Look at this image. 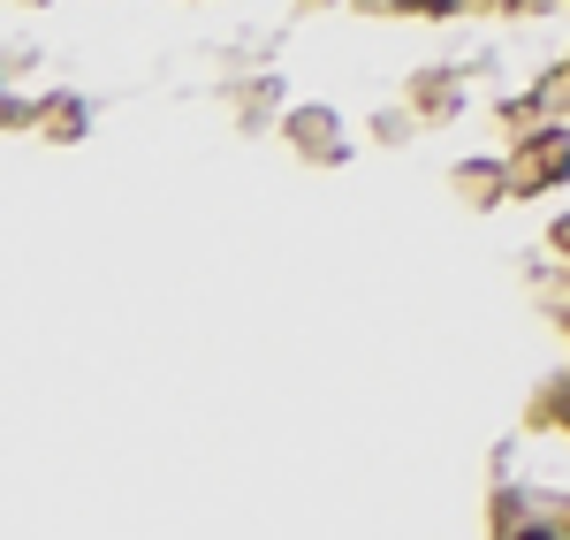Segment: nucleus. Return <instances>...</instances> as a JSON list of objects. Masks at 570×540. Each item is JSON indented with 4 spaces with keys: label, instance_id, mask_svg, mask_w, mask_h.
Listing matches in <instances>:
<instances>
[{
    "label": "nucleus",
    "instance_id": "f257e3e1",
    "mask_svg": "<svg viewBox=\"0 0 570 540\" xmlns=\"http://www.w3.org/2000/svg\"><path fill=\"white\" fill-rule=\"evenodd\" d=\"M532 153L525 160H510V183L518 190H556V183L570 176V130H540V137H525Z\"/></svg>",
    "mask_w": 570,
    "mask_h": 540
},
{
    "label": "nucleus",
    "instance_id": "f03ea898",
    "mask_svg": "<svg viewBox=\"0 0 570 540\" xmlns=\"http://www.w3.org/2000/svg\"><path fill=\"white\" fill-rule=\"evenodd\" d=\"M39 122H46L53 137H77V130H85V107H77V99H53V107H46Z\"/></svg>",
    "mask_w": 570,
    "mask_h": 540
},
{
    "label": "nucleus",
    "instance_id": "7ed1b4c3",
    "mask_svg": "<svg viewBox=\"0 0 570 540\" xmlns=\"http://www.w3.org/2000/svg\"><path fill=\"white\" fill-rule=\"evenodd\" d=\"M289 130L305 137V153H327V115H297V122H289Z\"/></svg>",
    "mask_w": 570,
    "mask_h": 540
},
{
    "label": "nucleus",
    "instance_id": "20e7f679",
    "mask_svg": "<svg viewBox=\"0 0 570 540\" xmlns=\"http://www.w3.org/2000/svg\"><path fill=\"white\" fill-rule=\"evenodd\" d=\"M403 8H419V16H449L456 0H403Z\"/></svg>",
    "mask_w": 570,
    "mask_h": 540
},
{
    "label": "nucleus",
    "instance_id": "39448f33",
    "mask_svg": "<svg viewBox=\"0 0 570 540\" xmlns=\"http://www.w3.org/2000/svg\"><path fill=\"white\" fill-rule=\"evenodd\" d=\"M563 533H570V510H563Z\"/></svg>",
    "mask_w": 570,
    "mask_h": 540
}]
</instances>
